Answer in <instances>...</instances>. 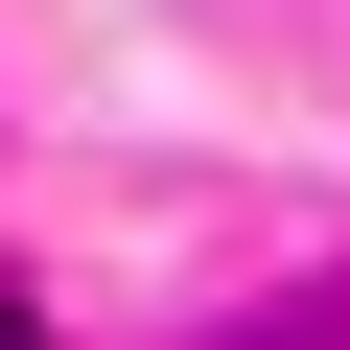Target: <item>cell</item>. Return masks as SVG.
<instances>
[{"mask_svg": "<svg viewBox=\"0 0 350 350\" xmlns=\"http://www.w3.org/2000/svg\"><path fill=\"white\" fill-rule=\"evenodd\" d=\"M0 350H47V304H24V280H0Z\"/></svg>", "mask_w": 350, "mask_h": 350, "instance_id": "cell-1", "label": "cell"}]
</instances>
